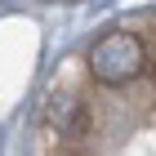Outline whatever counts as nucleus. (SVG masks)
I'll use <instances>...</instances> for the list:
<instances>
[{
	"label": "nucleus",
	"instance_id": "1",
	"mask_svg": "<svg viewBox=\"0 0 156 156\" xmlns=\"http://www.w3.org/2000/svg\"><path fill=\"white\" fill-rule=\"evenodd\" d=\"M147 72V45L134 31H107L89 49V76L98 85H129Z\"/></svg>",
	"mask_w": 156,
	"mask_h": 156
}]
</instances>
